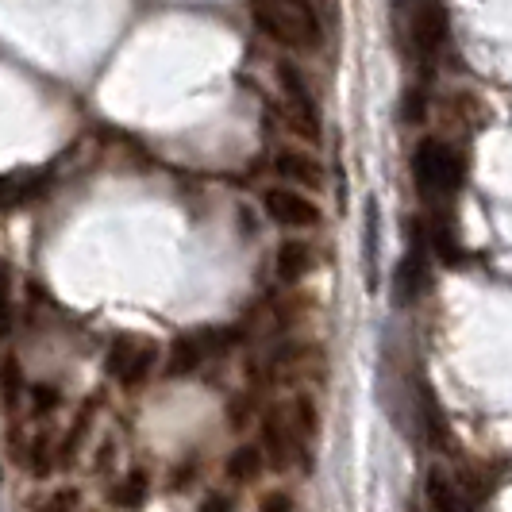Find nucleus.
<instances>
[{
  "label": "nucleus",
  "mask_w": 512,
  "mask_h": 512,
  "mask_svg": "<svg viewBox=\"0 0 512 512\" xmlns=\"http://www.w3.org/2000/svg\"><path fill=\"white\" fill-rule=\"evenodd\" d=\"M258 512H297L293 509V497L285 489H270L262 501H258Z\"/></svg>",
  "instance_id": "nucleus-24"
},
{
  "label": "nucleus",
  "mask_w": 512,
  "mask_h": 512,
  "mask_svg": "<svg viewBox=\"0 0 512 512\" xmlns=\"http://www.w3.org/2000/svg\"><path fill=\"white\" fill-rule=\"evenodd\" d=\"M255 27L278 47L289 51H316L324 43V24L316 0H251Z\"/></svg>",
  "instance_id": "nucleus-1"
},
{
  "label": "nucleus",
  "mask_w": 512,
  "mask_h": 512,
  "mask_svg": "<svg viewBox=\"0 0 512 512\" xmlns=\"http://www.w3.org/2000/svg\"><path fill=\"white\" fill-rule=\"evenodd\" d=\"M409 35H412V47L424 54V58L443 51L447 39H451V12H447V4L443 0H420L416 12H412Z\"/></svg>",
  "instance_id": "nucleus-5"
},
{
  "label": "nucleus",
  "mask_w": 512,
  "mask_h": 512,
  "mask_svg": "<svg viewBox=\"0 0 512 512\" xmlns=\"http://www.w3.org/2000/svg\"><path fill=\"white\" fill-rule=\"evenodd\" d=\"M154 366H158V343H151V339H147V343H135L128 366H124V374H120L124 389H139V385L154 374Z\"/></svg>",
  "instance_id": "nucleus-15"
},
{
  "label": "nucleus",
  "mask_w": 512,
  "mask_h": 512,
  "mask_svg": "<svg viewBox=\"0 0 512 512\" xmlns=\"http://www.w3.org/2000/svg\"><path fill=\"white\" fill-rule=\"evenodd\" d=\"M285 420H289V432H293V447L301 455V447H308L312 439L320 436V409H316V401L308 393H297L293 405L285 409Z\"/></svg>",
  "instance_id": "nucleus-8"
},
{
  "label": "nucleus",
  "mask_w": 512,
  "mask_h": 512,
  "mask_svg": "<svg viewBox=\"0 0 512 512\" xmlns=\"http://www.w3.org/2000/svg\"><path fill=\"white\" fill-rule=\"evenodd\" d=\"M262 208H266V216H270L278 228H289V231H312V228H320V220H324L320 205H316L308 193L285 189V185L266 189V193H262Z\"/></svg>",
  "instance_id": "nucleus-4"
},
{
  "label": "nucleus",
  "mask_w": 512,
  "mask_h": 512,
  "mask_svg": "<svg viewBox=\"0 0 512 512\" xmlns=\"http://www.w3.org/2000/svg\"><path fill=\"white\" fill-rule=\"evenodd\" d=\"M424 497L432 512H470V497L459 489L455 478H447L443 470H428V482H424Z\"/></svg>",
  "instance_id": "nucleus-9"
},
{
  "label": "nucleus",
  "mask_w": 512,
  "mask_h": 512,
  "mask_svg": "<svg viewBox=\"0 0 512 512\" xmlns=\"http://www.w3.org/2000/svg\"><path fill=\"white\" fill-rule=\"evenodd\" d=\"M212 355L208 351V339L205 332H193V335H178L174 343H170V351H166V378H189V374H197L205 359Z\"/></svg>",
  "instance_id": "nucleus-7"
},
{
  "label": "nucleus",
  "mask_w": 512,
  "mask_h": 512,
  "mask_svg": "<svg viewBox=\"0 0 512 512\" xmlns=\"http://www.w3.org/2000/svg\"><path fill=\"white\" fill-rule=\"evenodd\" d=\"M466 154L455 143L443 139H420L412 151V178L420 185V193L428 197H455L466 181Z\"/></svg>",
  "instance_id": "nucleus-2"
},
{
  "label": "nucleus",
  "mask_w": 512,
  "mask_h": 512,
  "mask_svg": "<svg viewBox=\"0 0 512 512\" xmlns=\"http://www.w3.org/2000/svg\"><path fill=\"white\" fill-rule=\"evenodd\" d=\"M77 505H81V493H77L74 486H62V489H54L51 497L35 512H77Z\"/></svg>",
  "instance_id": "nucleus-23"
},
{
  "label": "nucleus",
  "mask_w": 512,
  "mask_h": 512,
  "mask_svg": "<svg viewBox=\"0 0 512 512\" xmlns=\"http://www.w3.org/2000/svg\"><path fill=\"white\" fill-rule=\"evenodd\" d=\"M20 462H27L31 466V474L35 478H47L54 470V439L43 432V436H35L31 443H27V451L20 455Z\"/></svg>",
  "instance_id": "nucleus-17"
},
{
  "label": "nucleus",
  "mask_w": 512,
  "mask_h": 512,
  "mask_svg": "<svg viewBox=\"0 0 512 512\" xmlns=\"http://www.w3.org/2000/svg\"><path fill=\"white\" fill-rule=\"evenodd\" d=\"M424 108H428V97H424V89H409V97H405V120H409V124H420V120L428 116Z\"/></svg>",
  "instance_id": "nucleus-25"
},
{
  "label": "nucleus",
  "mask_w": 512,
  "mask_h": 512,
  "mask_svg": "<svg viewBox=\"0 0 512 512\" xmlns=\"http://www.w3.org/2000/svg\"><path fill=\"white\" fill-rule=\"evenodd\" d=\"M416 401H420V416H424L420 424L428 428V439H432L436 447H447V420H443V409H439L432 385L416 382Z\"/></svg>",
  "instance_id": "nucleus-14"
},
{
  "label": "nucleus",
  "mask_w": 512,
  "mask_h": 512,
  "mask_svg": "<svg viewBox=\"0 0 512 512\" xmlns=\"http://www.w3.org/2000/svg\"><path fill=\"white\" fill-rule=\"evenodd\" d=\"M274 174L285 181H293V185H305V189H320V181H324L320 162L305 151H282L274 158Z\"/></svg>",
  "instance_id": "nucleus-10"
},
{
  "label": "nucleus",
  "mask_w": 512,
  "mask_h": 512,
  "mask_svg": "<svg viewBox=\"0 0 512 512\" xmlns=\"http://www.w3.org/2000/svg\"><path fill=\"white\" fill-rule=\"evenodd\" d=\"M27 397H31V409L39 412V416H47V412H54L58 405H62V393H58L54 385H47V382L27 385Z\"/></svg>",
  "instance_id": "nucleus-20"
},
{
  "label": "nucleus",
  "mask_w": 512,
  "mask_h": 512,
  "mask_svg": "<svg viewBox=\"0 0 512 512\" xmlns=\"http://www.w3.org/2000/svg\"><path fill=\"white\" fill-rule=\"evenodd\" d=\"M312 270V247L305 239H285L278 247V278L282 282H301Z\"/></svg>",
  "instance_id": "nucleus-13"
},
{
  "label": "nucleus",
  "mask_w": 512,
  "mask_h": 512,
  "mask_svg": "<svg viewBox=\"0 0 512 512\" xmlns=\"http://www.w3.org/2000/svg\"><path fill=\"white\" fill-rule=\"evenodd\" d=\"M251 409H255V405H251V397L231 401L228 405V428H235V432H239V428H247V424H251Z\"/></svg>",
  "instance_id": "nucleus-26"
},
{
  "label": "nucleus",
  "mask_w": 512,
  "mask_h": 512,
  "mask_svg": "<svg viewBox=\"0 0 512 512\" xmlns=\"http://www.w3.org/2000/svg\"><path fill=\"white\" fill-rule=\"evenodd\" d=\"M262 420V459L270 462V470H285L289 462L297 459V447H293V432H289V420H285L282 405H270V409L258 416Z\"/></svg>",
  "instance_id": "nucleus-6"
},
{
  "label": "nucleus",
  "mask_w": 512,
  "mask_h": 512,
  "mask_svg": "<svg viewBox=\"0 0 512 512\" xmlns=\"http://www.w3.org/2000/svg\"><path fill=\"white\" fill-rule=\"evenodd\" d=\"M197 512H235V501H231L224 489H208L205 501H201V509Z\"/></svg>",
  "instance_id": "nucleus-27"
},
{
  "label": "nucleus",
  "mask_w": 512,
  "mask_h": 512,
  "mask_svg": "<svg viewBox=\"0 0 512 512\" xmlns=\"http://www.w3.org/2000/svg\"><path fill=\"white\" fill-rule=\"evenodd\" d=\"M112 455H116V443H112V439H104V443H101V455H97V470H104V466L112 462Z\"/></svg>",
  "instance_id": "nucleus-29"
},
{
  "label": "nucleus",
  "mask_w": 512,
  "mask_h": 512,
  "mask_svg": "<svg viewBox=\"0 0 512 512\" xmlns=\"http://www.w3.org/2000/svg\"><path fill=\"white\" fill-rule=\"evenodd\" d=\"M12 332V274L0 262V339H8Z\"/></svg>",
  "instance_id": "nucleus-21"
},
{
  "label": "nucleus",
  "mask_w": 512,
  "mask_h": 512,
  "mask_svg": "<svg viewBox=\"0 0 512 512\" xmlns=\"http://www.w3.org/2000/svg\"><path fill=\"white\" fill-rule=\"evenodd\" d=\"M193 474H197V462H185V466H174V474H170V489L181 493V489L193 486Z\"/></svg>",
  "instance_id": "nucleus-28"
},
{
  "label": "nucleus",
  "mask_w": 512,
  "mask_h": 512,
  "mask_svg": "<svg viewBox=\"0 0 512 512\" xmlns=\"http://www.w3.org/2000/svg\"><path fill=\"white\" fill-rule=\"evenodd\" d=\"M135 343H139V339H131V335H116V339H112V347H108V359H104V370H108L112 378H120V374H124V366H128L131 351H135Z\"/></svg>",
  "instance_id": "nucleus-19"
},
{
  "label": "nucleus",
  "mask_w": 512,
  "mask_h": 512,
  "mask_svg": "<svg viewBox=\"0 0 512 512\" xmlns=\"http://www.w3.org/2000/svg\"><path fill=\"white\" fill-rule=\"evenodd\" d=\"M432 251H436L443 262H451V266H455V262H459V255H462L459 239L451 235V228H443V224H436V228H432Z\"/></svg>",
  "instance_id": "nucleus-22"
},
{
  "label": "nucleus",
  "mask_w": 512,
  "mask_h": 512,
  "mask_svg": "<svg viewBox=\"0 0 512 512\" xmlns=\"http://www.w3.org/2000/svg\"><path fill=\"white\" fill-rule=\"evenodd\" d=\"M278 77H282V93L289 101V128L297 131L305 143H320L324 135V120H320V104L308 89L305 74L289 62H278Z\"/></svg>",
  "instance_id": "nucleus-3"
},
{
  "label": "nucleus",
  "mask_w": 512,
  "mask_h": 512,
  "mask_svg": "<svg viewBox=\"0 0 512 512\" xmlns=\"http://www.w3.org/2000/svg\"><path fill=\"white\" fill-rule=\"evenodd\" d=\"M24 366H20V359L16 355H4L0 359V405L12 412L20 401H24Z\"/></svg>",
  "instance_id": "nucleus-16"
},
{
  "label": "nucleus",
  "mask_w": 512,
  "mask_h": 512,
  "mask_svg": "<svg viewBox=\"0 0 512 512\" xmlns=\"http://www.w3.org/2000/svg\"><path fill=\"white\" fill-rule=\"evenodd\" d=\"M262 470H266V459H262L258 443H239L228 455V462H224V478L231 486H255L262 478Z\"/></svg>",
  "instance_id": "nucleus-11"
},
{
  "label": "nucleus",
  "mask_w": 512,
  "mask_h": 512,
  "mask_svg": "<svg viewBox=\"0 0 512 512\" xmlns=\"http://www.w3.org/2000/svg\"><path fill=\"white\" fill-rule=\"evenodd\" d=\"M366 270L370 285H378V201H366Z\"/></svg>",
  "instance_id": "nucleus-18"
},
{
  "label": "nucleus",
  "mask_w": 512,
  "mask_h": 512,
  "mask_svg": "<svg viewBox=\"0 0 512 512\" xmlns=\"http://www.w3.org/2000/svg\"><path fill=\"white\" fill-rule=\"evenodd\" d=\"M147 497H151V474L147 470H131L128 478H120L116 486H108V505H116V509L124 512L143 509Z\"/></svg>",
  "instance_id": "nucleus-12"
}]
</instances>
